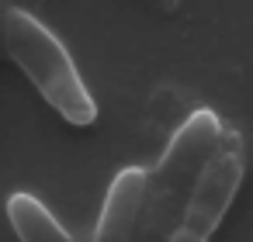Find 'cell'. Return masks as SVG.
Here are the masks:
<instances>
[{
  "label": "cell",
  "instance_id": "obj_1",
  "mask_svg": "<svg viewBox=\"0 0 253 242\" xmlns=\"http://www.w3.org/2000/svg\"><path fill=\"white\" fill-rule=\"evenodd\" d=\"M0 38H4L7 56L21 66V73L35 83L42 101L70 125L84 128L97 121V104L90 90L84 87L70 52L63 42L28 11L7 7L0 14Z\"/></svg>",
  "mask_w": 253,
  "mask_h": 242
},
{
  "label": "cell",
  "instance_id": "obj_2",
  "mask_svg": "<svg viewBox=\"0 0 253 242\" xmlns=\"http://www.w3.org/2000/svg\"><path fill=\"white\" fill-rule=\"evenodd\" d=\"M222 135V121L215 111L201 107L194 111L177 135L170 138L167 152L160 156L156 170L146 173V190H142V207H139V225H135V242H163L187 204V194L211 156L215 142Z\"/></svg>",
  "mask_w": 253,
  "mask_h": 242
},
{
  "label": "cell",
  "instance_id": "obj_3",
  "mask_svg": "<svg viewBox=\"0 0 253 242\" xmlns=\"http://www.w3.org/2000/svg\"><path fill=\"white\" fill-rule=\"evenodd\" d=\"M243 173H246V149H243V135L239 132H225L218 135L211 156L205 159L187 204L180 211V225L211 239L215 228L222 225L225 211L232 207L239 187H243Z\"/></svg>",
  "mask_w": 253,
  "mask_h": 242
},
{
  "label": "cell",
  "instance_id": "obj_4",
  "mask_svg": "<svg viewBox=\"0 0 253 242\" xmlns=\"http://www.w3.org/2000/svg\"><path fill=\"white\" fill-rule=\"evenodd\" d=\"M142 190H146V170H139V166H128L111 180L94 242H135Z\"/></svg>",
  "mask_w": 253,
  "mask_h": 242
},
{
  "label": "cell",
  "instance_id": "obj_5",
  "mask_svg": "<svg viewBox=\"0 0 253 242\" xmlns=\"http://www.w3.org/2000/svg\"><path fill=\"white\" fill-rule=\"evenodd\" d=\"M7 221L21 242H73V235L56 221V214L25 190L7 197Z\"/></svg>",
  "mask_w": 253,
  "mask_h": 242
},
{
  "label": "cell",
  "instance_id": "obj_6",
  "mask_svg": "<svg viewBox=\"0 0 253 242\" xmlns=\"http://www.w3.org/2000/svg\"><path fill=\"white\" fill-rule=\"evenodd\" d=\"M163 242H208L205 235H198V232H191V228H184V225H177Z\"/></svg>",
  "mask_w": 253,
  "mask_h": 242
}]
</instances>
